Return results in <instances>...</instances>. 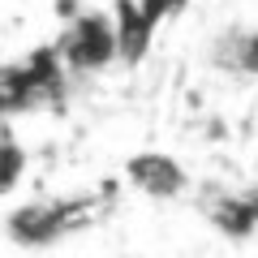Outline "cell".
<instances>
[{
  "label": "cell",
  "mask_w": 258,
  "mask_h": 258,
  "mask_svg": "<svg viewBox=\"0 0 258 258\" xmlns=\"http://www.w3.org/2000/svg\"><path fill=\"white\" fill-rule=\"evenodd\" d=\"M56 56H60L69 78H86V74H103L120 60V35H116V18L112 9H78L64 18L60 35L52 39Z\"/></svg>",
  "instance_id": "3957f363"
},
{
  "label": "cell",
  "mask_w": 258,
  "mask_h": 258,
  "mask_svg": "<svg viewBox=\"0 0 258 258\" xmlns=\"http://www.w3.org/2000/svg\"><path fill=\"white\" fill-rule=\"evenodd\" d=\"M198 211L211 224L215 232H224L228 241H249L258 232V203L249 198V189H224V185H211V189L198 194Z\"/></svg>",
  "instance_id": "5b68a950"
},
{
  "label": "cell",
  "mask_w": 258,
  "mask_h": 258,
  "mask_svg": "<svg viewBox=\"0 0 258 258\" xmlns=\"http://www.w3.org/2000/svg\"><path fill=\"white\" fill-rule=\"evenodd\" d=\"M120 176H125L129 189H138L142 198H155V203H176V198L189 194V172L168 151H138V155H129Z\"/></svg>",
  "instance_id": "277c9868"
},
{
  "label": "cell",
  "mask_w": 258,
  "mask_h": 258,
  "mask_svg": "<svg viewBox=\"0 0 258 258\" xmlns=\"http://www.w3.org/2000/svg\"><path fill=\"white\" fill-rule=\"evenodd\" d=\"M112 198H116V181H103V185H95L86 194L30 198V203L13 207L5 215V232L22 249H43V245H56V241L78 237L82 228H91L99 215L112 211Z\"/></svg>",
  "instance_id": "6da1fadb"
},
{
  "label": "cell",
  "mask_w": 258,
  "mask_h": 258,
  "mask_svg": "<svg viewBox=\"0 0 258 258\" xmlns=\"http://www.w3.org/2000/svg\"><path fill=\"white\" fill-rule=\"evenodd\" d=\"M69 95V74H64L56 43H39L18 60H0V125L22 112L56 108Z\"/></svg>",
  "instance_id": "7a4b0ae2"
},
{
  "label": "cell",
  "mask_w": 258,
  "mask_h": 258,
  "mask_svg": "<svg viewBox=\"0 0 258 258\" xmlns=\"http://www.w3.org/2000/svg\"><path fill=\"white\" fill-rule=\"evenodd\" d=\"M26 164H30V159H26V147H22L9 129L0 125V194H13V189L22 185Z\"/></svg>",
  "instance_id": "8992f818"
},
{
  "label": "cell",
  "mask_w": 258,
  "mask_h": 258,
  "mask_svg": "<svg viewBox=\"0 0 258 258\" xmlns=\"http://www.w3.org/2000/svg\"><path fill=\"white\" fill-rule=\"evenodd\" d=\"M134 5H138V13L151 22V26H159V22H168L172 13H181L189 0H134Z\"/></svg>",
  "instance_id": "52a82bcc"
}]
</instances>
